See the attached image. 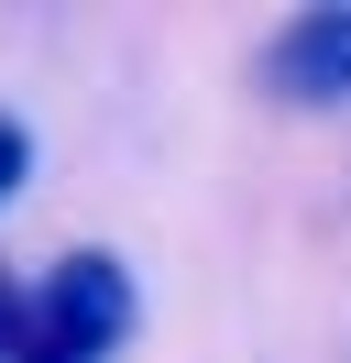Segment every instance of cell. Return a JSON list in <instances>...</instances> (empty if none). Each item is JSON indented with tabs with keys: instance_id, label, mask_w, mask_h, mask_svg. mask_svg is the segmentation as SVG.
Here are the masks:
<instances>
[{
	"instance_id": "6da1fadb",
	"label": "cell",
	"mask_w": 351,
	"mask_h": 363,
	"mask_svg": "<svg viewBox=\"0 0 351 363\" xmlns=\"http://www.w3.org/2000/svg\"><path fill=\"white\" fill-rule=\"evenodd\" d=\"M132 319H143L132 264H121V253H99V242L55 253L44 286H22V341L55 352V363H110V352L132 341Z\"/></svg>"
},
{
	"instance_id": "7a4b0ae2",
	"label": "cell",
	"mask_w": 351,
	"mask_h": 363,
	"mask_svg": "<svg viewBox=\"0 0 351 363\" xmlns=\"http://www.w3.org/2000/svg\"><path fill=\"white\" fill-rule=\"evenodd\" d=\"M263 89H275L285 111H340L351 99V0L297 11V23L263 45Z\"/></svg>"
},
{
	"instance_id": "3957f363",
	"label": "cell",
	"mask_w": 351,
	"mask_h": 363,
	"mask_svg": "<svg viewBox=\"0 0 351 363\" xmlns=\"http://www.w3.org/2000/svg\"><path fill=\"white\" fill-rule=\"evenodd\" d=\"M33 187V133H22V111H0V209Z\"/></svg>"
},
{
	"instance_id": "277c9868",
	"label": "cell",
	"mask_w": 351,
	"mask_h": 363,
	"mask_svg": "<svg viewBox=\"0 0 351 363\" xmlns=\"http://www.w3.org/2000/svg\"><path fill=\"white\" fill-rule=\"evenodd\" d=\"M11 352H22V275L0 264V363H11Z\"/></svg>"
},
{
	"instance_id": "5b68a950",
	"label": "cell",
	"mask_w": 351,
	"mask_h": 363,
	"mask_svg": "<svg viewBox=\"0 0 351 363\" xmlns=\"http://www.w3.org/2000/svg\"><path fill=\"white\" fill-rule=\"evenodd\" d=\"M11 363H55V352H33V341H22V352H11Z\"/></svg>"
}]
</instances>
